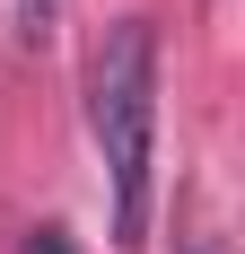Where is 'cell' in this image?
Returning a JSON list of instances; mask_svg holds the SVG:
<instances>
[{"label": "cell", "mask_w": 245, "mask_h": 254, "mask_svg": "<svg viewBox=\"0 0 245 254\" xmlns=\"http://www.w3.org/2000/svg\"><path fill=\"white\" fill-rule=\"evenodd\" d=\"M88 140L105 158V193H114V237H149V158H158V26L114 18L97 62H88Z\"/></svg>", "instance_id": "1"}, {"label": "cell", "mask_w": 245, "mask_h": 254, "mask_svg": "<svg viewBox=\"0 0 245 254\" xmlns=\"http://www.w3.org/2000/svg\"><path fill=\"white\" fill-rule=\"evenodd\" d=\"M18 254H88V246H79L61 219H44V228H26V237H18Z\"/></svg>", "instance_id": "2"}, {"label": "cell", "mask_w": 245, "mask_h": 254, "mask_svg": "<svg viewBox=\"0 0 245 254\" xmlns=\"http://www.w3.org/2000/svg\"><path fill=\"white\" fill-rule=\"evenodd\" d=\"M53 9H61V0H18V35H44Z\"/></svg>", "instance_id": "3"}]
</instances>
